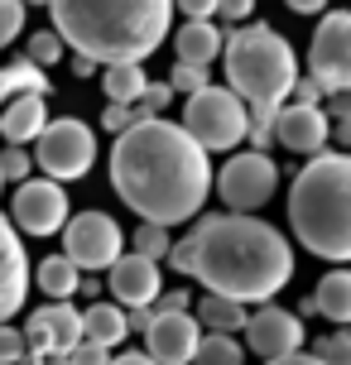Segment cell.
<instances>
[{
    "label": "cell",
    "mask_w": 351,
    "mask_h": 365,
    "mask_svg": "<svg viewBox=\"0 0 351 365\" xmlns=\"http://www.w3.org/2000/svg\"><path fill=\"white\" fill-rule=\"evenodd\" d=\"M111 187L140 226H183L203 217L212 197V164L207 154L173 120H140L111 145Z\"/></svg>",
    "instance_id": "6da1fadb"
},
{
    "label": "cell",
    "mask_w": 351,
    "mask_h": 365,
    "mask_svg": "<svg viewBox=\"0 0 351 365\" xmlns=\"http://www.w3.org/2000/svg\"><path fill=\"white\" fill-rule=\"evenodd\" d=\"M168 269L193 274L212 298L265 308L294 279V245L260 217H198L183 240H173Z\"/></svg>",
    "instance_id": "7a4b0ae2"
},
{
    "label": "cell",
    "mask_w": 351,
    "mask_h": 365,
    "mask_svg": "<svg viewBox=\"0 0 351 365\" xmlns=\"http://www.w3.org/2000/svg\"><path fill=\"white\" fill-rule=\"evenodd\" d=\"M54 34L63 48H73V58L87 63H145L149 53H159V43L168 38L173 24V5L168 0H54Z\"/></svg>",
    "instance_id": "3957f363"
},
{
    "label": "cell",
    "mask_w": 351,
    "mask_h": 365,
    "mask_svg": "<svg viewBox=\"0 0 351 365\" xmlns=\"http://www.w3.org/2000/svg\"><path fill=\"white\" fill-rule=\"evenodd\" d=\"M289 226L317 259L327 264L351 259V159L342 149L317 154L294 173Z\"/></svg>",
    "instance_id": "277c9868"
},
{
    "label": "cell",
    "mask_w": 351,
    "mask_h": 365,
    "mask_svg": "<svg viewBox=\"0 0 351 365\" xmlns=\"http://www.w3.org/2000/svg\"><path fill=\"white\" fill-rule=\"evenodd\" d=\"M222 63L231 96L245 106H284L289 87L298 82V53L270 24H240L222 34Z\"/></svg>",
    "instance_id": "5b68a950"
},
{
    "label": "cell",
    "mask_w": 351,
    "mask_h": 365,
    "mask_svg": "<svg viewBox=\"0 0 351 365\" xmlns=\"http://www.w3.org/2000/svg\"><path fill=\"white\" fill-rule=\"evenodd\" d=\"M178 130L203 154H212V149H236L245 140V101H236L226 87H203L183 101V125Z\"/></svg>",
    "instance_id": "8992f818"
},
{
    "label": "cell",
    "mask_w": 351,
    "mask_h": 365,
    "mask_svg": "<svg viewBox=\"0 0 351 365\" xmlns=\"http://www.w3.org/2000/svg\"><path fill=\"white\" fill-rule=\"evenodd\" d=\"M29 164H39V168H44V178L58 182V187L73 182V178H82V173L96 164V135H92V125H82L77 115L49 120V125L39 130Z\"/></svg>",
    "instance_id": "52a82bcc"
},
{
    "label": "cell",
    "mask_w": 351,
    "mask_h": 365,
    "mask_svg": "<svg viewBox=\"0 0 351 365\" xmlns=\"http://www.w3.org/2000/svg\"><path fill=\"white\" fill-rule=\"evenodd\" d=\"M212 192L226 202L231 217H250L279 192V164L270 154H250L245 149L236 159H226L222 173H212Z\"/></svg>",
    "instance_id": "ba28073f"
},
{
    "label": "cell",
    "mask_w": 351,
    "mask_h": 365,
    "mask_svg": "<svg viewBox=\"0 0 351 365\" xmlns=\"http://www.w3.org/2000/svg\"><path fill=\"white\" fill-rule=\"evenodd\" d=\"M121 250H126L121 221L106 217V212H96V207L68 217V226H63V259H68L77 274L87 269V279H92L96 269H111L116 259H121Z\"/></svg>",
    "instance_id": "9c48e42d"
},
{
    "label": "cell",
    "mask_w": 351,
    "mask_h": 365,
    "mask_svg": "<svg viewBox=\"0 0 351 365\" xmlns=\"http://www.w3.org/2000/svg\"><path fill=\"white\" fill-rule=\"evenodd\" d=\"M308 82L322 96H351V15L322 10V24L308 48Z\"/></svg>",
    "instance_id": "30bf717a"
},
{
    "label": "cell",
    "mask_w": 351,
    "mask_h": 365,
    "mask_svg": "<svg viewBox=\"0 0 351 365\" xmlns=\"http://www.w3.org/2000/svg\"><path fill=\"white\" fill-rule=\"evenodd\" d=\"M73 217V207H68V192L49 178H29L15 187V197H10V226H15V236H58L63 226Z\"/></svg>",
    "instance_id": "8fae6325"
},
{
    "label": "cell",
    "mask_w": 351,
    "mask_h": 365,
    "mask_svg": "<svg viewBox=\"0 0 351 365\" xmlns=\"http://www.w3.org/2000/svg\"><path fill=\"white\" fill-rule=\"evenodd\" d=\"M29 356H68L82 341V312L73 303H44L29 312V322L19 327Z\"/></svg>",
    "instance_id": "7c38bea8"
},
{
    "label": "cell",
    "mask_w": 351,
    "mask_h": 365,
    "mask_svg": "<svg viewBox=\"0 0 351 365\" xmlns=\"http://www.w3.org/2000/svg\"><path fill=\"white\" fill-rule=\"evenodd\" d=\"M245 341L255 351L260 361H284V356H298L303 351V322H298L289 308H279V303H265L245 317Z\"/></svg>",
    "instance_id": "4fadbf2b"
},
{
    "label": "cell",
    "mask_w": 351,
    "mask_h": 365,
    "mask_svg": "<svg viewBox=\"0 0 351 365\" xmlns=\"http://www.w3.org/2000/svg\"><path fill=\"white\" fill-rule=\"evenodd\" d=\"M101 293H116V308L130 312V308H149L159 293H164V279H159V264H149L140 255H121L106 269V289Z\"/></svg>",
    "instance_id": "5bb4252c"
},
{
    "label": "cell",
    "mask_w": 351,
    "mask_h": 365,
    "mask_svg": "<svg viewBox=\"0 0 351 365\" xmlns=\"http://www.w3.org/2000/svg\"><path fill=\"white\" fill-rule=\"evenodd\" d=\"M203 341V327L193 322V312H173V317H154L145 331V356L154 365H193V351Z\"/></svg>",
    "instance_id": "9a60e30c"
},
{
    "label": "cell",
    "mask_w": 351,
    "mask_h": 365,
    "mask_svg": "<svg viewBox=\"0 0 351 365\" xmlns=\"http://www.w3.org/2000/svg\"><path fill=\"white\" fill-rule=\"evenodd\" d=\"M24 293H29V255L15 226L0 217V327L24 308Z\"/></svg>",
    "instance_id": "2e32d148"
},
{
    "label": "cell",
    "mask_w": 351,
    "mask_h": 365,
    "mask_svg": "<svg viewBox=\"0 0 351 365\" xmlns=\"http://www.w3.org/2000/svg\"><path fill=\"white\" fill-rule=\"evenodd\" d=\"M275 140L303 159H317L327 154V115L313 106H284L275 115Z\"/></svg>",
    "instance_id": "e0dca14e"
},
{
    "label": "cell",
    "mask_w": 351,
    "mask_h": 365,
    "mask_svg": "<svg viewBox=\"0 0 351 365\" xmlns=\"http://www.w3.org/2000/svg\"><path fill=\"white\" fill-rule=\"evenodd\" d=\"M44 125H49V101L44 96H10L5 110H0V135L10 140V149L34 145Z\"/></svg>",
    "instance_id": "ac0fdd59"
},
{
    "label": "cell",
    "mask_w": 351,
    "mask_h": 365,
    "mask_svg": "<svg viewBox=\"0 0 351 365\" xmlns=\"http://www.w3.org/2000/svg\"><path fill=\"white\" fill-rule=\"evenodd\" d=\"M173 53H178V63H188V68H207V63H217V58H222V24H212V19L178 24V34H173Z\"/></svg>",
    "instance_id": "d6986e66"
},
{
    "label": "cell",
    "mask_w": 351,
    "mask_h": 365,
    "mask_svg": "<svg viewBox=\"0 0 351 365\" xmlns=\"http://www.w3.org/2000/svg\"><path fill=\"white\" fill-rule=\"evenodd\" d=\"M313 298V312L317 317H327L332 327H347L351 322V274L347 269H332L317 279V289L308 293Z\"/></svg>",
    "instance_id": "ffe728a7"
},
{
    "label": "cell",
    "mask_w": 351,
    "mask_h": 365,
    "mask_svg": "<svg viewBox=\"0 0 351 365\" xmlns=\"http://www.w3.org/2000/svg\"><path fill=\"white\" fill-rule=\"evenodd\" d=\"M82 341H92V346L111 351L126 341V312L116 308V303H92V308L82 312Z\"/></svg>",
    "instance_id": "44dd1931"
},
{
    "label": "cell",
    "mask_w": 351,
    "mask_h": 365,
    "mask_svg": "<svg viewBox=\"0 0 351 365\" xmlns=\"http://www.w3.org/2000/svg\"><path fill=\"white\" fill-rule=\"evenodd\" d=\"M245 317L250 312L240 308V303H226V298H212V293H203L198 298V327L207 331V336H231V331H245Z\"/></svg>",
    "instance_id": "7402d4cb"
},
{
    "label": "cell",
    "mask_w": 351,
    "mask_h": 365,
    "mask_svg": "<svg viewBox=\"0 0 351 365\" xmlns=\"http://www.w3.org/2000/svg\"><path fill=\"white\" fill-rule=\"evenodd\" d=\"M49 91H54V77L39 73L34 63H24V58L0 63V101H10V96H49Z\"/></svg>",
    "instance_id": "603a6c76"
},
{
    "label": "cell",
    "mask_w": 351,
    "mask_h": 365,
    "mask_svg": "<svg viewBox=\"0 0 351 365\" xmlns=\"http://www.w3.org/2000/svg\"><path fill=\"white\" fill-rule=\"evenodd\" d=\"M77 279H82V274L63 255H44V264L34 269V284H39V293H49V303H68L77 293Z\"/></svg>",
    "instance_id": "cb8c5ba5"
},
{
    "label": "cell",
    "mask_w": 351,
    "mask_h": 365,
    "mask_svg": "<svg viewBox=\"0 0 351 365\" xmlns=\"http://www.w3.org/2000/svg\"><path fill=\"white\" fill-rule=\"evenodd\" d=\"M145 68L140 63H121V68H106L101 73V87H106V101L111 106H135L140 101V91H145Z\"/></svg>",
    "instance_id": "d4e9b609"
},
{
    "label": "cell",
    "mask_w": 351,
    "mask_h": 365,
    "mask_svg": "<svg viewBox=\"0 0 351 365\" xmlns=\"http://www.w3.org/2000/svg\"><path fill=\"white\" fill-rule=\"evenodd\" d=\"M193 365H245V346L236 336H207L203 331V341L193 351Z\"/></svg>",
    "instance_id": "484cf974"
},
{
    "label": "cell",
    "mask_w": 351,
    "mask_h": 365,
    "mask_svg": "<svg viewBox=\"0 0 351 365\" xmlns=\"http://www.w3.org/2000/svg\"><path fill=\"white\" fill-rule=\"evenodd\" d=\"M63 43H58V34L54 29H39V34H29V53H24V63H34L39 73H49L54 63H63Z\"/></svg>",
    "instance_id": "4316f807"
},
{
    "label": "cell",
    "mask_w": 351,
    "mask_h": 365,
    "mask_svg": "<svg viewBox=\"0 0 351 365\" xmlns=\"http://www.w3.org/2000/svg\"><path fill=\"white\" fill-rule=\"evenodd\" d=\"M308 356L322 361V365H351V331H327V336H317Z\"/></svg>",
    "instance_id": "83f0119b"
},
{
    "label": "cell",
    "mask_w": 351,
    "mask_h": 365,
    "mask_svg": "<svg viewBox=\"0 0 351 365\" xmlns=\"http://www.w3.org/2000/svg\"><path fill=\"white\" fill-rule=\"evenodd\" d=\"M130 245H135V255L149 259V264H159V259L173 250V240H168V231H159V226H140L135 236H130Z\"/></svg>",
    "instance_id": "f1b7e54d"
},
{
    "label": "cell",
    "mask_w": 351,
    "mask_h": 365,
    "mask_svg": "<svg viewBox=\"0 0 351 365\" xmlns=\"http://www.w3.org/2000/svg\"><path fill=\"white\" fill-rule=\"evenodd\" d=\"M29 173H34L29 149H10L5 145V154H0V182H29Z\"/></svg>",
    "instance_id": "f546056e"
},
{
    "label": "cell",
    "mask_w": 351,
    "mask_h": 365,
    "mask_svg": "<svg viewBox=\"0 0 351 365\" xmlns=\"http://www.w3.org/2000/svg\"><path fill=\"white\" fill-rule=\"evenodd\" d=\"M19 34H24V5L19 0H0V48L15 43Z\"/></svg>",
    "instance_id": "4dcf8cb0"
},
{
    "label": "cell",
    "mask_w": 351,
    "mask_h": 365,
    "mask_svg": "<svg viewBox=\"0 0 351 365\" xmlns=\"http://www.w3.org/2000/svg\"><path fill=\"white\" fill-rule=\"evenodd\" d=\"M212 87L207 82V68H188V63H173V77H168V91H183V96H193V91Z\"/></svg>",
    "instance_id": "1f68e13d"
},
{
    "label": "cell",
    "mask_w": 351,
    "mask_h": 365,
    "mask_svg": "<svg viewBox=\"0 0 351 365\" xmlns=\"http://www.w3.org/2000/svg\"><path fill=\"white\" fill-rule=\"evenodd\" d=\"M130 125H140V110L135 106H106L101 110V130L106 135H126Z\"/></svg>",
    "instance_id": "d6a6232c"
},
{
    "label": "cell",
    "mask_w": 351,
    "mask_h": 365,
    "mask_svg": "<svg viewBox=\"0 0 351 365\" xmlns=\"http://www.w3.org/2000/svg\"><path fill=\"white\" fill-rule=\"evenodd\" d=\"M68 365H111V351H101V346H92V341H77L68 356H63Z\"/></svg>",
    "instance_id": "836d02e7"
},
{
    "label": "cell",
    "mask_w": 351,
    "mask_h": 365,
    "mask_svg": "<svg viewBox=\"0 0 351 365\" xmlns=\"http://www.w3.org/2000/svg\"><path fill=\"white\" fill-rule=\"evenodd\" d=\"M19 356H24V336H19V327H0V365H15Z\"/></svg>",
    "instance_id": "e575fe53"
},
{
    "label": "cell",
    "mask_w": 351,
    "mask_h": 365,
    "mask_svg": "<svg viewBox=\"0 0 351 365\" xmlns=\"http://www.w3.org/2000/svg\"><path fill=\"white\" fill-rule=\"evenodd\" d=\"M289 96H294V106H313V110H322V101H327V96H322V91H317L303 73H298V82L289 87Z\"/></svg>",
    "instance_id": "d590c367"
},
{
    "label": "cell",
    "mask_w": 351,
    "mask_h": 365,
    "mask_svg": "<svg viewBox=\"0 0 351 365\" xmlns=\"http://www.w3.org/2000/svg\"><path fill=\"white\" fill-rule=\"evenodd\" d=\"M178 10H183L188 24H198V19H212V15H217V5H212V0H183Z\"/></svg>",
    "instance_id": "8d00e7d4"
},
{
    "label": "cell",
    "mask_w": 351,
    "mask_h": 365,
    "mask_svg": "<svg viewBox=\"0 0 351 365\" xmlns=\"http://www.w3.org/2000/svg\"><path fill=\"white\" fill-rule=\"evenodd\" d=\"M149 327H154V312H149V308H130L126 312V336H130V331H140V336H145Z\"/></svg>",
    "instance_id": "74e56055"
},
{
    "label": "cell",
    "mask_w": 351,
    "mask_h": 365,
    "mask_svg": "<svg viewBox=\"0 0 351 365\" xmlns=\"http://www.w3.org/2000/svg\"><path fill=\"white\" fill-rule=\"evenodd\" d=\"M212 19H250V5H245V0H226V5H217Z\"/></svg>",
    "instance_id": "f35d334b"
},
{
    "label": "cell",
    "mask_w": 351,
    "mask_h": 365,
    "mask_svg": "<svg viewBox=\"0 0 351 365\" xmlns=\"http://www.w3.org/2000/svg\"><path fill=\"white\" fill-rule=\"evenodd\" d=\"M327 101H332V106L322 110L327 120H351V96H327Z\"/></svg>",
    "instance_id": "ab89813d"
},
{
    "label": "cell",
    "mask_w": 351,
    "mask_h": 365,
    "mask_svg": "<svg viewBox=\"0 0 351 365\" xmlns=\"http://www.w3.org/2000/svg\"><path fill=\"white\" fill-rule=\"evenodd\" d=\"M111 365H154L145 356V351H121V361H111Z\"/></svg>",
    "instance_id": "60d3db41"
},
{
    "label": "cell",
    "mask_w": 351,
    "mask_h": 365,
    "mask_svg": "<svg viewBox=\"0 0 351 365\" xmlns=\"http://www.w3.org/2000/svg\"><path fill=\"white\" fill-rule=\"evenodd\" d=\"M289 10H294V15H322V5H317V0H294Z\"/></svg>",
    "instance_id": "b9f144b4"
},
{
    "label": "cell",
    "mask_w": 351,
    "mask_h": 365,
    "mask_svg": "<svg viewBox=\"0 0 351 365\" xmlns=\"http://www.w3.org/2000/svg\"><path fill=\"white\" fill-rule=\"evenodd\" d=\"M270 365H322V361H313L308 351H298V356H284V361H270Z\"/></svg>",
    "instance_id": "7bdbcfd3"
},
{
    "label": "cell",
    "mask_w": 351,
    "mask_h": 365,
    "mask_svg": "<svg viewBox=\"0 0 351 365\" xmlns=\"http://www.w3.org/2000/svg\"><path fill=\"white\" fill-rule=\"evenodd\" d=\"M77 293H82V298H96V293H101V279H77Z\"/></svg>",
    "instance_id": "ee69618b"
},
{
    "label": "cell",
    "mask_w": 351,
    "mask_h": 365,
    "mask_svg": "<svg viewBox=\"0 0 351 365\" xmlns=\"http://www.w3.org/2000/svg\"><path fill=\"white\" fill-rule=\"evenodd\" d=\"M92 73H96V68L87 63V58H73V77H92Z\"/></svg>",
    "instance_id": "f6af8a7d"
},
{
    "label": "cell",
    "mask_w": 351,
    "mask_h": 365,
    "mask_svg": "<svg viewBox=\"0 0 351 365\" xmlns=\"http://www.w3.org/2000/svg\"><path fill=\"white\" fill-rule=\"evenodd\" d=\"M44 365H68V361H63V356H44Z\"/></svg>",
    "instance_id": "bcb514c9"
},
{
    "label": "cell",
    "mask_w": 351,
    "mask_h": 365,
    "mask_svg": "<svg viewBox=\"0 0 351 365\" xmlns=\"http://www.w3.org/2000/svg\"><path fill=\"white\" fill-rule=\"evenodd\" d=\"M0 192H5V182H0Z\"/></svg>",
    "instance_id": "7dc6e473"
}]
</instances>
